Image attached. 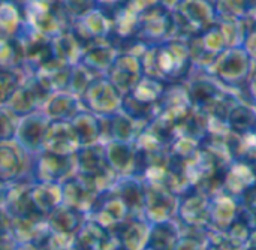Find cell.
<instances>
[{"mask_svg":"<svg viewBox=\"0 0 256 250\" xmlns=\"http://www.w3.org/2000/svg\"><path fill=\"white\" fill-rule=\"evenodd\" d=\"M176 220L182 234L206 237L210 231V196L194 186L180 194Z\"/></svg>","mask_w":256,"mask_h":250,"instance_id":"obj_1","label":"cell"},{"mask_svg":"<svg viewBox=\"0 0 256 250\" xmlns=\"http://www.w3.org/2000/svg\"><path fill=\"white\" fill-rule=\"evenodd\" d=\"M252 60L243 46H230L224 50L207 68V74L225 87H243L250 76Z\"/></svg>","mask_w":256,"mask_h":250,"instance_id":"obj_2","label":"cell"},{"mask_svg":"<svg viewBox=\"0 0 256 250\" xmlns=\"http://www.w3.org/2000/svg\"><path fill=\"white\" fill-rule=\"evenodd\" d=\"M178 195L162 183H152L144 189V213L152 224L176 219Z\"/></svg>","mask_w":256,"mask_h":250,"instance_id":"obj_3","label":"cell"},{"mask_svg":"<svg viewBox=\"0 0 256 250\" xmlns=\"http://www.w3.org/2000/svg\"><path fill=\"white\" fill-rule=\"evenodd\" d=\"M242 212L240 198L224 189L210 196V231L225 232Z\"/></svg>","mask_w":256,"mask_h":250,"instance_id":"obj_4","label":"cell"},{"mask_svg":"<svg viewBox=\"0 0 256 250\" xmlns=\"http://www.w3.org/2000/svg\"><path fill=\"white\" fill-rule=\"evenodd\" d=\"M254 186H256L255 170L243 160L232 159L225 170L222 189L240 198L246 190H249Z\"/></svg>","mask_w":256,"mask_h":250,"instance_id":"obj_5","label":"cell"},{"mask_svg":"<svg viewBox=\"0 0 256 250\" xmlns=\"http://www.w3.org/2000/svg\"><path fill=\"white\" fill-rule=\"evenodd\" d=\"M180 237L182 231L176 219L150 224V232L146 248L150 250H172Z\"/></svg>","mask_w":256,"mask_h":250,"instance_id":"obj_6","label":"cell"},{"mask_svg":"<svg viewBox=\"0 0 256 250\" xmlns=\"http://www.w3.org/2000/svg\"><path fill=\"white\" fill-rule=\"evenodd\" d=\"M150 232V222L134 219L128 228L124 230V234L122 237L123 240V249L126 250H144L147 246Z\"/></svg>","mask_w":256,"mask_h":250,"instance_id":"obj_7","label":"cell"},{"mask_svg":"<svg viewBox=\"0 0 256 250\" xmlns=\"http://www.w3.org/2000/svg\"><path fill=\"white\" fill-rule=\"evenodd\" d=\"M204 250H240L224 232L218 231H208L206 242H204Z\"/></svg>","mask_w":256,"mask_h":250,"instance_id":"obj_8","label":"cell"},{"mask_svg":"<svg viewBox=\"0 0 256 250\" xmlns=\"http://www.w3.org/2000/svg\"><path fill=\"white\" fill-rule=\"evenodd\" d=\"M206 237L194 236V234H182V237L178 238L172 250H204Z\"/></svg>","mask_w":256,"mask_h":250,"instance_id":"obj_9","label":"cell"},{"mask_svg":"<svg viewBox=\"0 0 256 250\" xmlns=\"http://www.w3.org/2000/svg\"><path fill=\"white\" fill-rule=\"evenodd\" d=\"M244 50L250 57V60L256 63V30L254 33L248 34V38L244 39Z\"/></svg>","mask_w":256,"mask_h":250,"instance_id":"obj_10","label":"cell"},{"mask_svg":"<svg viewBox=\"0 0 256 250\" xmlns=\"http://www.w3.org/2000/svg\"><path fill=\"white\" fill-rule=\"evenodd\" d=\"M246 86H248V88H249L250 96L254 98V100L256 102V72H250V76H249Z\"/></svg>","mask_w":256,"mask_h":250,"instance_id":"obj_11","label":"cell"}]
</instances>
